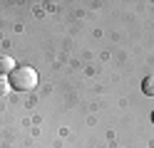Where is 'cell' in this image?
<instances>
[{"label":"cell","instance_id":"obj_2","mask_svg":"<svg viewBox=\"0 0 154 148\" xmlns=\"http://www.w3.org/2000/svg\"><path fill=\"white\" fill-rule=\"evenodd\" d=\"M15 59L13 57H0V74H3V77H10L13 72H15Z\"/></svg>","mask_w":154,"mask_h":148},{"label":"cell","instance_id":"obj_3","mask_svg":"<svg viewBox=\"0 0 154 148\" xmlns=\"http://www.w3.org/2000/svg\"><path fill=\"white\" fill-rule=\"evenodd\" d=\"M142 91L147 94V96H154V74H149V77L142 79Z\"/></svg>","mask_w":154,"mask_h":148},{"label":"cell","instance_id":"obj_1","mask_svg":"<svg viewBox=\"0 0 154 148\" xmlns=\"http://www.w3.org/2000/svg\"><path fill=\"white\" fill-rule=\"evenodd\" d=\"M8 79H10V86L17 89V91H30V89L37 86V79H40V77H37V72L32 67L23 64V67H15V72Z\"/></svg>","mask_w":154,"mask_h":148},{"label":"cell","instance_id":"obj_5","mask_svg":"<svg viewBox=\"0 0 154 148\" xmlns=\"http://www.w3.org/2000/svg\"><path fill=\"white\" fill-rule=\"evenodd\" d=\"M152 121H154V111H152Z\"/></svg>","mask_w":154,"mask_h":148},{"label":"cell","instance_id":"obj_4","mask_svg":"<svg viewBox=\"0 0 154 148\" xmlns=\"http://www.w3.org/2000/svg\"><path fill=\"white\" fill-rule=\"evenodd\" d=\"M10 79H8V77H3V74H0V96H5V94H10Z\"/></svg>","mask_w":154,"mask_h":148}]
</instances>
